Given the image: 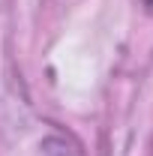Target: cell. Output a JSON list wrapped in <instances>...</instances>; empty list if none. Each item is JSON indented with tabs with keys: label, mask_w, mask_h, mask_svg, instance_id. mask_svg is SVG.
Here are the masks:
<instances>
[{
	"label": "cell",
	"mask_w": 153,
	"mask_h": 156,
	"mask_svg": "<svg viewBox=\"0 0 153 156\" xmlns=\"http://www.w3.org/2000/svg\"><path fill=\"white\" fill-rule=\"evenodd\" d=\"M144 3H147V9H150V12H153V0H144Z\"/></svg>",
	"instance_id": "6da1fadb"
}]
</instances>
